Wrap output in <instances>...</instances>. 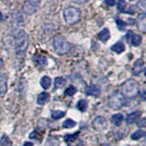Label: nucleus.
<instances>
[{
	"label": "nucleus",
	"instance_id": "obj_33",
	"mask_svg": "<svg viewBox=\"0 0 146 146\" xmlns=\"http://www.w3.org/2000/svg\"><path fill=\"white\" fill-rule=\"evenodd\" d=\"M104 2H105V4L107 5V6L112 7V6H114V5H115L116 0H104Z\"/></svg>",
	"mask_w": 146,
	"mask_h": 146
},
{
	"label": "nucleus",
	"instance_id": "obj_1",
	"mask_svg": "<svg viewBox=\"0 0 146 146\" xmlns=\"http://www.w3.org/2000/svg\"><path fill=\"white\" fill-rule=\"evenodd\" d=\"M15 51L18 58H23L29 47V38L23 29H16L13 32Z\"/></svg>",
	"mask_w": 146,
	"mask_h": 146
},
{
	"label": "nucleus",
	"instance_id": "obj_40",
	"mask_svg": "<svg viewBox=\"0 0 146 146\" xmlns=\"http://www.w3.org/2000/svg\"><path fill=\"white\" fill-rule=\"evenodd\" d=\"M130 1H133V0H130Z\"/></svg>",
	"mask_w": 146,
	"mask_h": 146
},
{
	"label": "nucleus",
	"instance_id": "obj_39",
	"mask_svg": "<svg viewBox=\"0 0 146 146\" xmlns=\"http://www.w3.org/2000/svg\"><path fill=\"white\" fill-rule=\"evenodd\" d=\"M102 146H111V145H109V144H107V143H105V144H102Z\"/></svg>",
	"mask_w": 146,
	"mask_h": 146
},
{
	"label": "nucleus",
	"instance_id": "obj_6",
	"mask_svg": "<svg viewBox=\"0 0 146 146\" xmlns=\"http://www.w3.org/2000/svg\"><path fill=\"white\" fill-rule=\"evenodd\" d=\"M92 126L94 129L97 131H103L106 129V127H107V121L105 120L104 117L98 116L93 120Z\"/></svg>",
	"mask_w": 146,
	"mask_h": 146
},
{
	"label": "nucleus",
	"instance_id": "obj_2",
	"mask_svg": "<svg viewBox=\"0 0 146 146\" xmlns=\"http://www.w3.org/2000/svg\"><path fill=\"white\" fill-rule=\"evenodd\" d=\"M138 82L134 80H128L121 86V94L127 99H134L139 94Z\"/></svg>",
	"mask_w": 146,
	"mask_h": 146
},
{
	"label": "nucleus",
	"instance_id": "obj_16",
	"mask_svg": "<svg viewBox=\"0 0 146 146\" xmlns=\"http://www.w3.org/2000/svg\"><path fill=\"white\" fill-rule=\"evenodd\" d=\"M111 50L117 54H121L125 50V46L122 42H117L111 47Z\"/></svg>",
	"mask_w": 146,
	"mask_h": 146
},
{
	"label": "nucleus",
	"instance_id": "obj_29",
	"mask_svg": "<svg viewBox=\"0 0 146 146\" xmlns=\"http://www.w3.org/2000/svg\"><path fill=\"white\" fill-rule=\"evenodd\" d=\"M79 134L77 132V133H75V134H68V135H66L65 137H64V140H65L67 143H71V141H74L76 138H77V135Z\"/></svg>",
	"mask_w": 146,
	"mask_h": 146
},
{
	"label": "nucleus",
	"instance_id": "obj_5",
	"mask_svg": "<svg viewBox=\"0 0 146 146\" xmlns=\"http://www.w3.org/2000/svg\"><path fill=\"white\" fill-rule=\"evenodd\" d=\"M126 98L121 92H113L109 97V105L113 110L121 109L126 104Z\"/></svg>",
	"mask_w": 146,
	"mask_h": 146
},
{
	"label": "nucleus",
	"instance_id": "obj_27",
	"mask_svg": "<svg viewBox=\"0 0 146 146\" xmlns=\"http://www.w3.org/2000/svg\"><path fill=\"white\" fill-rule=\"evenodd\" d=\"M76 125V122L73 121V120H70V119H68L65 121L63 122V127L64 128H72Z\"/></svg>",
	"mask_w": 146,
	"mask_h": 146
},
{
	"label": "nucleus",
	"instance_id": "obj_23",
	"mask_svg": "<svg viewBox=\"0 0 146 146\" xmlns=\"http://www.w3.org/2000/svg\"><path fill=\"white\" fill-rule=\"evenodd\" d=\"M65 116V112L61 111H51V118L53 120H58Z\"/></svg>",
	"mask_w": 146,
	"mask_h": 146
},
{
	"label": "nucleus",
	"instance_id": "obj_37",
	"mask_svg": "<svg viewBox=\"0 0 146 146\" xmlns=\"http://www.w3.org/2000/svg\"><path fill=\"white\" fill-rule=\"evenodd\" d=\"M3 67V61H2V59L0 58V68H1Z\"/></svg>",
	"mask_w": 146,
	"mask_h": 146
},
{
	"label": "nucleus",
	"instance_id": "obj_7",
	"mask_svg": "<svg viewBox=\"0 0 146 146\" xmlns=\"http://www.w3.org/2000/svg\"><path fill=\"white\" fill-rule=\"evenodd\" d=\"M38 6H36L35 4L30 2L29 0H25L22 4V11L27 15H32L36 11Z\"/></svg>",
	"mask_w": 146,
	"mask_h": 146
},
{
	"label": "nucleus",
	"instance_id": "obj_26",
	"mask_svg": "<svg viewBox=\"0 0 146 146\" xmlns=\"http://www.w3.org/2000/svg\"><path fill=\"white\" fill-rule=\"evenodd\" d=\"M66 83V80L63 79L61 77H58L56 78V80H55V85H56L57 88H61Z\"/></svg>",
	"mask_w": 146,
	"mask_h": 146
},
{
	"label": "nucleus",
	"instance_id": "obj_34",
	"mask_svg": "<svg viewBox=\"0 0 146 146\" xmlns=\"http://www.w3.org/2000/svg\"><path fill=\"white\" fill-rule=\"evenodd\" d=\"M30 2H32L33 4H35L36 6H38V5L40 4V2H41V0H29Z\"/></svg>",
	"mask_w": 146,
	"mask_h": 146
},
{
	"label": "nucleus",
	"instance_id": "obj_10",
	"mask_svg": "<svg viewBox=\"0 0 146 146\" xmlns=\"http://www.w3.org/2000/svg\"><path fill=\"white\" fill-rule=\"evenodd\" d=\"M86 95L89 96H93V97H98L100 94V89L98 85H90L87 87L85 90Z\"/></svg>",
	"mask_w": 146,
	"mask_h": 146
},
{
	"label": "nucleus",
	"instance_id": "obj_9",
	"mask_svg": "<svg viewBox=\"0 0 146 146\" xmlns=\"http://www.w3.org/2000/svg\"><path fill=\"white\" fill-rule=\"evenodd\" d=\"M7 90V75H0V97H3Z\"/></svg>",
	"mask_w": 146,
	"mask_h": 146
},
{
	"label": "nucleus",
	"instance_id": "obj_38",
	"mask_svg": "<svg viewBox=\"0 0 146 146\" xmlns=\"http://www.w3.org/2000/svg\"><path fill=\"white\" fill-rule=\"evenodd\" d=\"M0 19H3V15H2V12L0 11Z\"/></svg>",
	"mask_w": 146,
	"mask_h": 146
},
{
	"label": "nucleus",
	"instance_id": "obj_3",
	"mask_svg": "<svg viewBox=\"0 0 146 146\" xmlns=\"http://www.w3.org/2000/svg\"><path fill=\"white\" fill-rule=\"evenodd\" d=\"M52 45L54 50L58 55H65L70 50V44L61 35H58L53 38Z\"/></svg>",
	"mask_w": 146,
	"mask_h": 146
},
{
	"label": "nucleus",
	"instance_id": "obj_13",
	"mask_svg": "<svg viewBox=\"0 0 146 146\" xmlns=\"http://www.w3.org/2000/svg\"><path fill=\"white\" fill-rule=\"evenodd\" d=\"M138 29L143 33L146 31V17L144 13L140 15V17H138Z\"/></svg>",
	"mask_w": 146,
	"mask_h": 146
},
{
	"label": "nucleus",
	"instance_id": "obj_14",
	"mask_svg": "<svg viewBox=\"0 0 146 146\" xmlns=\"http://www.w3.org/2000/svg\"><path fill=\"white\" fill-rule=\"evenodd\" d=\"M98 36H99V38H100V41H102L103 43H105V42H107L108 39L110 38L111 34H110V31H109L108 29H102V31L100 32Z\"/></svg>",
	"mask_w": 146,
	"mask_h": 146
},
{
	"label": "nucleus",
	"instance_id": "obj_41",
	"mask_svg": "<svg viewBox=\"0 0 146 146\" xmlns=\"http://www.w3.org/2000/svg\"><path fill=\"white\" fill-rule=\"evenodd\" d=\"M127 146H130V145H127Z\"/></svg>",
	"mask_w": 146,
	"mask_h": 146
},
{
	"label": "nucleus",
	"instance_id": "obj_17",
	"mask_svg": "<svg viewBox=\"0 0 146 146\" xmlns=\"http://www.w3.org/2000/svg\"><path fill=\"white\" fill-rule=\"evenodd\" d=\"M48 100H49V94L47 92H42L38 95V100H36V102H38V104L43 105L45 103H47L48 102Z\"/></svg>",
	"mask_w": 146,
	"mask_h": 146
},
{
	"label": "nucleus",
	"instance_id": "obj_8",
	"mask_svg": "<svg viewBox=\"0 0 146 146\" xmlns=\"http://www.w3.org/2000/svg\"><path fill=\"white\" fill-rule=\"evenodd\" d=\"M23 17H22V15L20 14V12L18 11H13L12 14H11V23L14 27H18L23 25Z\"/></svg>",
	"mask_w": 146,
	"mask_h": 146
},
{
	"label": "nucleus",
	"instance_id": "obj_21",
	"mask_svg": "<svg viewBox=\"0 0 146 146\" xmlns=\"http://www.w3.org/2000/svg\"><path fill=\"white\" fill-rule=\"evenodd\" d=\"M77 107L79 109V111L83 112L86 111L87 108H88V102H87L86 100H79V102H78Z\"/></svg>",
	"mask_w": 146,
	"mask_h": 146
},
{
	"label": "nucleus",
	"instance_id": "obj_18",
	"mask_svg": "<svg viewBox=\"0 0 146 146\" xmlns=\"http://www.w3.org/2000/svg\"><path fill=\"white\" fill-rule=\"evenodd\" d=\"M123 121V115L121 113H117L114 114V115L111 117V122L113 123L115 126H119L121 124V122Z\"/></svg>",
	"mask_w": 146,
	"mask_h": 146
},
{
	"label": "nucleus",
	"instance_id": "obj_4",
	"mask_svg": "<svg viewBox=\"0 0 146 146\" xmlns=\"http://www.w3.org/2000/svg\"><path fill=\"white\" fill-rule=\"evenodd\" d=\"M81 13L77 7H68L64 10V19L68 25H74L80 20Z\"/></svg>",
	"mask_w": 146,
	"mask_h": 146
},
{
	"label": "nucleus",
	"instance_id": "obj_11",
	"mask_svg": "<svg viewBox=\"0 0 146 146\" xmlns=\"http://www.w3.org/2000/svg\"><path fill=\"white\" fill-rule=\"evenodd\" d=\"M143 67H144V63L143 61V59H138V60L135 61L133 68H132V73L134 75H139L143 70Z\"/></svg>",
	"mask_w": 146,
	"mask_h": 146
},
{
	"label": "nucleus",
	"instance_id": "obj_12",
	"mask_svg": "<svg viewBox=\"0 0 146 146\" xmlns=\"http://www.w3.org/2000/svg\"><path fill=\"white\" fill-rule=\"evenodd\" d=\"M141 115V112L140 111H134V112H131L130 114H128V116L126 118V122L127 124H132L137 121V120L140 118Z\"/></svg>",
	"mask_w": 146,
	"mask_h": 146
},
{
	"label": "nucleus",
	"instance_id": "obj_28",
	"mask_svg": "<svg viewBox=\"0 0 146 146\" xmlns=\"http://www.w3.org/2000/svg\"><path fill=\"white\" fill-rule=\"evenodd\" d=\"M77 92V89L74 86H70L68 88L65 90V94L67 96H73Z\"/></svg>",
	"mask_w": 146,
	"mask_h": 146
},
{
	"label": "nucleus",
	"instance_id": "obj_20",
	"mask_svg": "<svg viewBox=\"0 0 146 146\" xmlns=\"http://www.w3.org/2000/svg\"><path fill=\"white\" fill-rule=\"evenodd\" d=\"M40 84L42 86V88L47 90L50 87V84H51V80H50V78L48 77V76H45L43 77L42 79L40 80Z\"/></svg>",
	"mask_w": 146,
	"mask_h": 146
},
{
	"label": "nucleus",
	"instance_id": "obj_25",
	"mask_svg": "<svg viewBox=\"0 0 146 146\" xmlns=\"http://www.w3.org/2000/svg\"><path fill=\"white\" fill-rule=\"evenodd\" d=\"M144 135H145V132L143 130H139V131H135L134 133H132L131 138L132 140H138V139H141V137H143Z\"/></svg>",
	"mask_w": 146,
	"mask_h": 146
},
{
	"label": "nucleus",
	"instance_id": "obj_19",
	"mask_svg": "<svg viewBox=\"0 0 146 146\" xmlns=\"http://www.w3.org/2000/svg\"><path fill=\"white\" fill-rule=\"evenodd\" d=\"M130 43L132 46H134V47H138V46L141 43V36L140 35L132 34L131 40H130Z\"/></svg>",
	"mask_w": 146,
	"mask_h": 146
},
{
	"label": "nucleus",
	"instance_id": "obj_36",
	"mask_svg": "<svg viewBox=\"0 0 146 146\" xmlns=\"http://www.w3.org/2000/svg\"><path fill=\"white\" fill-rule=\"evenodd\" d=\"M144 121H145L144 119H143V120L141 121V123H140V124H138V125H139L140 127H143V126H144Z\"/></svg>",
	"mask_w": 146,
	"mask_h": 146
},
{
	"label": "nucleus",
	"instance_id": "obj_32",
	"mask_svg": "<svg viewBox=\"0 0 146 146\" xmlns=\"http://www.w3.org/2000/svg\"><path fill=\"white\" fill-rule=\"evenodd\" d=\"M70 1H72L73 3L75 4H79V5H83V4H86L88 3L90 0H70Z\"/></svg>",
	"mask_w": 146,
	"mask_h": 146
},
{
	"label": "nucleus",
	"instance_id": "obj_24",
	"mask_svg": "<svg viewBox=\"0 0 146 146\" xmlns=\"http://www.w3.org/2000/svg\"><path fill=\"white\" fill-rule=\"evenodd\" d=\"M126 2L124 1V0H119L118 3H117V8L118 10L121 12V13H124L126 12Z\"/></svg>",
	"mask_w": 146,
	"mask_h": 146
},
{
	"label": "nucleus",
	"instance_id": "obj_30",
	"mask_svg": "<svg viewBox=\"0 0 146 146\" xmlns=\"http://www.w3.org/2000/svg\"><path fill=\"white\" fill-rule=\"evenodd\" d=\"M58 145L59 143L55 138L48 139V141H47V144H46V146H58Z\"/></svg>",
	"mask_w": 146,
	"mask_h": 146
},
{
	"label": "nucleus",
	"instance_id": "obj_31",
	"mask_svg": "<svg viewBox=\"0 0 146 146\" xmlns=\"http://www.w3.org/2000/svg\"><path fill=\"white\" fill-rule=\"evenodd\" d=\"M116 24H117V27L121 30L123 29L126 27V23L123 21V20H121V19H116Z\"/></svg>",
	"mask_w": 146,
	"mask_h": 146
},
{
	"label": "nucleus",
	"instance_id": "obj_22",
	"mask_svg": "<svg viewBox=\"0 0 146 146\" xmlns=\"http://www.w3.org/2000/svg\"><path fill=\"white\" fill-rule=\"evenodd\" d=\"M0 146H12L10 139L7 135H3L0 139Z\"/></svg>",
	"mask_w": 146,
	"mask_h": 146
},
{
	"label": "nucleus",
	"instance_id": "obj_35",
	"mask_svg": "<svg viewBox=\"0 0 146 146\" xmlns=\"http://www.w3.org/2000/svg\"><path fill=\"white\" fill-rule=\"evenodd\" d=\"M23 146H33V143H30V141H26Z\"/></svg>",
	"mask_w": 146,
	"mask_h": 146
},
{
	"label": "nucleus",
	"instance_id": "obj_15",
	"mask_svg": "<svg viewBox=\"0 0 146 146\" xmlns=\"http://www.w3.org/2000/svg\"><path fill=\"white\" fill-rule=\"evenodd\" d=\"M33 59H34V61H35V63L36 64V65L41 66V67L46 66V65H47V63H48L47 58H46L44 56H40V55H35Z\"/></svg>",
	"mask_w": 146,
	"mask_h": 146
}]
</instances>
